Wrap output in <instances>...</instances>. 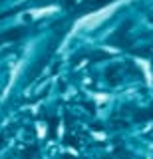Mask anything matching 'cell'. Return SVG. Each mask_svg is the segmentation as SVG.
<instances>
[{
  "mask_svg": "<svg viewBox=\"0 0 153 159\" xmlns=\"http://www.w3.org/2000/svg\"><path fill=\"white\" fill-rule=\"evenodd\" d=\"M106 159H110V157H106Z\"/></svg>",
  "mask_w": 153,
  "mask_h": 159,
  "instance_id": "cell-5",
  "label": "cell"
},
{
  "mask_svg": "<svg viewBox=\"0 0 153 159\" xmlns=\"http://www.w3.org/2000/svg\"><path fill=\"white\" fill-rule=\"evenodd\" d=\"M127 28H129V22H125L115 32V36L110 38V44H113V46H117V48H129V40H127V34H125Z\"/></svg>",
  "mask_w": 153,
  "mask_h": 159,
  "instance_id": "cell-1",
  "label": "cell"
},
{
  "mask_svg": "<svg viewBox=\"0 0 153 159\" xmlns=\"http://www.w3.org/2000/svg\"><path fill=\"white\" fill-rule=\"evenodd\" d=\"M147 119H153V107L137 109V111L133 113V121H147Z\"/></svg>",
  "mask_w": 153,
  "mask_h": 159,
  "instance_id": "cell-2",
  "label": "cell"
},
{
  "mask_svg": "<svg viewBox=\"0 0 153 159\" xmlns=\"http://www.w3.org/2000/svg\"><path fill=\"white\" fill-rule=\"evenodd\" d=\"M151 22H153V16H151Z\"/></svg>",
  "mask_w": 153,
  "mask_h": 159,
  "instance_id": "cell-4",
  "label": "cell"
},
{
  "mask_svg": "<svg viewBox=\"0 0 153 159\" xmlns=\"http://www.w3.org/2000/svg\"><path fill=\"white\" fill-rule=\"evenodd\" d=\"M113 0H90V4L88 6H83L86 12H93V10H100L103 6H107V4H111Z\"/></svg>",
  "mask_w": 153,
  "mask_h": 159,
  "instance_id": "cell-3",
  "label": "cell"
}]
</instances>
